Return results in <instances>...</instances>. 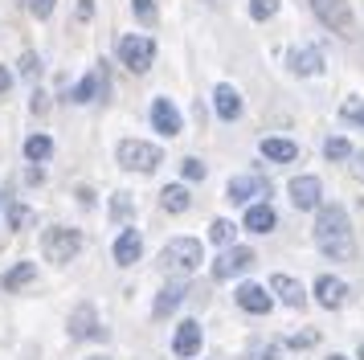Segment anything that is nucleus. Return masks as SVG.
Masks as SVG:
<instances>
[{
	"instance_id": "nucleus-34",
	"label": "nucleus",
	"mask_w": 364,
	"mask_h": 360,
	"mask_svg": "<svg viewBox=\"0 0 364 360\" xmlns=\"http://www.w3.org/2000/svg\"><path fill=\"white\" fill-rule=\"evenodd\" d=\"M25 9L37 16V21H46V16H53V9H58V0H25Z\"/></svg>"
},
{
	"instance_id": "nucleus-28",
	"label": "nucleus",
	"mask_w": 364,
	"mask_h": 360,
	"mask_svg": "<svg viewBox=\"0 0 364 360\" xmlns=\"http://www.w3.org/2000/svg\"><path fill=\"white\" fill-rule=\"evenodd\" d=\"M132 13H135V21H139V25H148V29L156 25V16H160V13H156V0H132Z\"/></svg>"
},
{
	"instance_id": "nucleus-31",
	"label": "nucleus",
	"mask_w": 364,
	"mask_h": 360,
	"mask_svg": "<svg viewBox=\"0 0 364 360\" xmlns=\"http://www.w3.org/2000/svg\"><path fill=\"white\" fill-rule=\"evenodd\" d=\"M274 13H279V0H250V16L254 21H270Z\"/></svg>"
},
{
	"instance_id": "nucleus-37",
	"label": "nucleus",
	"mask_w": 364,
	"mask_h": 360,
	"mask_svg": "<svg viewBox=\"0 0 364 360\" xmlns=\"http://www.w3.org/2000/svg\"><path fill=\"white\" fill-rule=\"evenodd\" d=\"M348 164H352V176L364 184V152H352V160H348Z\"/></svg>"
},
{
	"instance_id": "nucleus-22",
	"label": "nucleus",
	"mask_w": 364,
	"mask_h": 360,
	"mask_svg": "<svg viewBox=\"0 0 364 360\" xmlns=\"http://www.w3.org/2000/svg\"><path fill=\"white\" fill-rule=\"evenodd\" d=\"M184 291H188L184 282H168L164 291L156 295V307H151V315H156V319H168V315L184 303Z\"/></svg>"
},
{
	"instance_id": "nucleus-33",
	"label": "nucleus",
	"mask_w": 364,
	"mask_h": 360,
	"mask_svg": "<svg viewBox=\"0 0 364 360\" xmlns=\"http://www.w3.org/2000/svg\"><path fill=\"white\" fill-rule=\"evenodd\" d=\"M9 221H13V229H25L29 221H33V209H29V205H17V201H13V205H9Z\"/></svg>"
},
{
	"instance_id": "nucleus-2",
	"label": "nucleus",
	"mask_w": 364,
	"mask_h": 360,
	"mask_svg": "<svg viewBox=\"0 0 364 360\" xmlns=\"http://www.w3.org/2000/svg\"><path fill=\"white\" fill-rule=\"evenodd\" d=\"M86 238L78 233V229L70 226H50L46 233H41V254L53 262V266H66V262H74L78 254H82Z\"/></svg>"
},
{
	"instance_id": "nucleus-43",
	"label": "nucleus",
	"mask_w": 364,
	"mask_h": 360,
	"mask_svg": "<svg viewBox=\"0 0 364 360\" xmlns=\"http://www.w3.org/2000/svg\"><path fill=\"white\" fill-rule=\"evenodd\" d=\"M86 360H111V356H86Z\"/></svg>"
},
{
	"instance_id": "nucleus-18",
	"label": "nucleus",
	"mask_w": 364,
	"mask_h": 360,
	"mask_svg": "<svg viewBox=\"0 0 364 360\" xmlns=\"http://www.w3.org/2000/svg\"><path fill=\"white\" fill-rule=\"evenodd\" d=\"M270 291L279 295L287 307H295V311L307 303V291H303V282H299V278H291V275H270Z\"/></svg>"
},
{
	"instance_id": "nucleus-3",
	"label": "nucleus",
	"mask_w": 364,
	"mask_h": 360,
	"mask_svg": "<svg viewBox=\"0 0 364 360\" xmlns=\"http://www.w3.org/2000/svg\"><path fill=\"white\" fill-rule=\"evenodd\" d=\"M115 160L119 168H127V172H156L160 168V160H164V152L156 144H148V139H123V144L115 147Z\"/></svg>"
},
{
	"instance_id": "nucleus-4",
	"label": "nucleus",
	"mask_w": 364,
	"mask_h": 360,
	"mask_svg": "<svg viewBox=\"0 0 364 360\" xmlns=\"http://www.w3.org/2000/svg\"><path fill=\"white\" fill-rule=\"evenodd\" d=\"M200 258H205L200 238H172L164 245V270H172V275H193V270H200Z\"/></svg>"
},
{
	"instance_id": "nucleus-12",
	"label": "nucleus",
	"mask_w": 364,
	"mask_h": 360,
	"mask_svg": "<svg viewBox=\"0 0 364 360\" xmlns=\"http://www.w3.org/2000/svg\"><path fill=\"white\" fill-rule=\"evenodd\" d=\"M151 127L160 131V135H168V139L184 131V119H181V111H176L172 98H156V102H151Z\"/></svg>"
},
{
	"instance_id": "nucleus-42",
	"label": "nucleus",
	"mask_w": 364,
	"mask_h": 360,
	"mask_svg": "<svg viewBox=\"0 0 364 360\" xmlns=\"http://www.w3.org/2000/svg\"><path fill=\"white\" fill-rule=\"evenodd\" d=\"M356 356H360V360H364V344H360V348H356Z\"/></svg>"
},
{
	"instance_id": "nucleus-14",
	"label": "nucleus",
	"mask_w": 364,
	"mask_h": 360,
	"mask_svg": "<svg viewBox=\"0 0 364 360\" xmlns=\"http://www.w3.org/2000/svg\"><path fill=\"white\" fill-rule=\"evenodd\" d=\"M200 340H205V332H200L197 319H184L181 327H176V336H172V352L184 360H193L200 356Z\"/></svg>"
},
{
	"instance_id": "nucleus-30",
	"label": "nucleus",
	"mask_w": 364,
	"mask_h": 360,
	"mask_svg": "<svg viewBox=\"0 0 364 360\" xmlns=\"http://www.w3.org/2000/svg\"><path fill=\"white\" fill-rule=\"evenodd\" d=\"M233 229H237L233 221H225V217H217L213 226H209V238H213L217 245H230V242H233Z\"/></svg>"
},
{
	"instance_id": "nucleus-16",
	"label": "nucleus",
	"mask_w": 364,
	"mask_h": 360,
	"mask_svg": "<svg viewBox=\"0 0 364 360\" xmlns=\"http://www.w3.org/2000/svg\"><path fill=\"white\" fill-rule=\"evenodd\" d=\"M274 226H279V213L270 209V201H258V205H250L246 217H242V229H250V233H270Z\"/></svg>"
},
{
	"instance_id": "nucleus-35",
	"label": "nucleus",
	"mask_w": 364,
	"mask_h": 360,
	"mask_svg": "<svg viewBox=\"0 0 364 360\" xmlns=\"http://www.w3.org/2000/svg\"><path fill=\"white\" fill-rule=\"evenodd\" d=\"M21 74H25V78H37V74H41V58H37V53H21Z\"/></svg>"
},
{
	"instance_id": "nucleus-20",
	"label": "nucleus",
	"mask_w": 364,
	"mask_h": 360,
	"mask_svg": "<svg viewBox=\"0 0 364 360\" xmlns=\"http://www.w3.org/2000/svg\"><path fill=\"white\" fill-rule=\"evenodd\" d=\"M258 152H262L266 160H274V164L299 160V144H295V139H282V135H266L262 144H258Z\"/></svg>"
},
{
	"instance_id": "nucleus-19",
	"label": "nucleus",
	"mask_w": 364,
	"mask_h": 360,
	"mask_svg": "<svg viewBox=\"0 0 364 360\" xmlns=\"http://www.w3.org/2000/svg\"><path fill=\"white\" fill-rule=\"evenodd\" d=\"M213 107H217V119H225V123H233L237 115H242V95H237V86H230V82H221L213 90Z\"/></svg>"
},
{
	"instance_id": "nucleus-13",
	"label": "nucleus",
	"mask_w": 364,
	"mask_h": 360,
	"mask_svg": "<svg viewBox=\"0 0 364 360\" xmlns=\"http://www.w3.org/2000/svg\"><path fill=\"white\" fill-rule=\"evenodd\" d=\"M315 303L328 311H340L348 303V282L344 278H331V275H319L315 278Z\"/></svg>"
},
{
	"instance_id": "nucleus-29",
	"label": "nucleus",
	"mask_w": 364,
	"mask_h": 360,
	"mask_svg": "<svg viewBox=\"0 0 364 360\" xmlns=\"http://www.w3.org/2000/svg\"><path fill=\"white\" fill-rule=\"evenodd\" d=\"M340 115H344L348 123H356V127H364V98H344V107H340Z\"/></svg>"
},
{
	"instance_id": "nucleus-38",
	"label": "nucleus",
	"mask_w": 364,
	"mask_h": 360,
	"mask_svg": "<svg viewBox=\"0 0 364 360\" xmlns=\"http://www.w3.org/2000/svg\"><path fill=\"white\" fill-rule=\"evenodd\" d=\"M95 16V0H78V21H90Z\"/></svg>"
},
{
	"instance_id": "nucleus-24",
	"label": "nucleus",
	"mask_w": 364,
	"mask_h": 360,
	"mask_svg": "<svg viewBox=\"0 0 364 360\" xmlns=\"http://www.w3.org/2000/svg\"><path fill=\"white\" fill-rule=\"evenodd\" d=\"M160 205H164L168 213H184L193 205V196H188L184 184H164V189H160Z\"/></svg>"
},
{
	"instance_id": "nucleus-44",
	"label": "nucleus",
	"mask_w": 364,
	"mask_h": 360,
	"mask_svg": "<svg viewBox=\"0 0 364 360\" xmlns=\"http://www.w3.org/2000/svg\"><path fill=\"white\" fill-rule=\"evenodd\" d=\"M328 360H344V356H328Z\"/></svg>"
},
{
	"instance_id": "nucleus-10",
	"label": "nucleus",
	"mask_w": 364,
	"mask_h": 360,
	"mask_svg": "<svg viewBox=\"0 0 364 360\" xmlns=\"http://www.w3.org/2000/svg\"><path fill=\"white\" fill-rule=\"evenodd\" d=\"M270 193V184H266L262 176H254V172H246V176H230V184H225V196H230L233 205H250L254 196H266Z\"/></svg>"
},
{
	"instance_id": "nucleus-8",
	"label": "nucleus",
	"mask_w": 364,
	"mask_h": 360,
	"mask_svg": "<svg viewBox=\"0 0 364 360\" xmlns=\"http://www.w3.org/2000/svg\"><path fill=\"white\" fill-rule=\"evenodd\" d=\"M315 16L328 25V29H336L340 37H348L352 33V9H348V0H311Z\"/></svg>"
},
{
	"instance_id": "nucleus-26",
	"label": "nucleus",
	"mask_w": 364,
	"mask_h": 360,
	"mask_svg": "<svg viewBox=\"0 0 364 360\" xmlns=\"http://www.w3.org/2000/svg\"><path fill=\"white\" fill-rule=\"evenodd\" d=\"M132 217H135L132 193H115V196H111V221H115V226H127Z\"/></svg>"
},
{
	"instance_id": "nucleus-9",
	"label": "nucleus",
	"mask_w": 364,
	"mask_h": 360,
	"mask_svg": "<svg viewBox=\"0 0 364 360\" xmlns=\"http://www.w3.org/2000/svg\"><path fill=\"white\" fill-rule=\"evenodd\" d=\"M102 324H99V307L95 303H78L70 311V340H99Z\"/></svg>"
},
{
	"instance_id": "nucleus-25",
	"label": "nucleus",
	"mask_w": 364,
	"mask_h": 360,
	"mask_svg": "<svg viewBox=\"0 0 364 360\" xmlns=\"http://www.w3.org/2000/svg\"><path fill=\"white\" fill-rule=\"evenodd\" d=\"M53 156V139L50 135H29L25 139V160L29 164H46Z\"/></svg>"
},
{
	"instance_id": "nucleus-11",
	"label": "nucleus",
	"mask_w": 364,
	"mask_h": 360,
	"mask_svg": "<svg viewBox=\"0 0 364 360\" xmlns=\"http://www.w3.org/2000/svg\"><path fill=\"white\" fill-rule=\"evenodd\" d=\"M233 299H237V307L250 311V315H266V311L274 307V295L266 291L262 282H242V287L233 291Z\"/></svg>"
},
{
	"instance_id": "nucleus-32",
	"label": "nucleus",
	"mask_w": 364,
	"mask_h": 360,
	"mask_svg": "<svg viewBox=\"0 0 364 360\" xmlns=\"http://www.w3.org/2000/svg\"><path fill=\"white\" fill-rule=\"evenodd\" d=\"M205 172H209V168H205L197 156H184V160H181V176L184 180H205Z\"/></svg>"
},
{
	"instance_id": "nucleus-40",
	"label": "nucleus",
	"mask_w": 364,
	"mask_h": 360,
	"mask_svg": "<svg viewBox=\"0 0 364 360\" xmlns=\"http://www.w3.org/2000/svg\"><path fill=\"white\" fill-rule=\"evenodd\" d=\"M78 205L90 209V205H95V189H78Z\"/></svg>"
},
{
	"instance_id": "nucleus-5",
	"label": "nucleus",
	"mask_w": 364,
	"mask_h": 360,
	"mask_svg": "<svg viewBox=\"0 0 364 360\" xmlns=\"http://www.w3.org/2000/svg\"><path fill=\"white\" fill-rule=\"evenodd\" d=\"M119 62L127 65L132 74H148L151 62H156V41L151 37H144V33H127V37H119Z\"/></svg>"
},
{
	"instance_id": "nucleus-21",
	"label": "nucleus",
	"mask_w": 364,
	"mask_h": 360,
	"mask_svg": "<svg viewBox=\"0 0 364 360\" xmlns=\"http://www.w3.org/2000/svg\"><path fill=\"white\" fill-rule=\"evenodd\" d=\"M99 95H107V74H102V70H90V74L70 90V102H95Z\"/></svg>"
},
{
	"instance_id": "nucleus-7",
	"label": "nucleus",
	"mask_w": 364,
	"mask_h": 360,
	"mask_svg": "<svg viewBox=\"0 0 364 360\" xmlns=\"http://www.w3.org/2000/svg\"><path fill=\"white\" fill-rule=\"evenodd\" d=\"M250 266H254V250H250V245H225L221 258L213 262V278L225 282V278L242 275V270H250Z\"/></svg>"
},
{
	"instance_id": "nucleus-23",
	"label": "nucleus",
	"mask_w": 364,
	"mask_h": 360,
	"mask_svg": "<svg viewBox=\"0 0 364 360\" xmlns=\"http://www.w3.org/2000/svg\"><path fill=\"white\" fill-rule=\"evenodd\" d=\"M33 278H37L33 262H17V266H9V270L0 275V291H21V287H29Z\"/></svg>"
},
{
	"instance_id": "nucleus-39",
	"label": "nucleus",
	"mask_w": 364,
	"mask_h": 360,
	"mask_svg": "<svg viewBox=\"0 0 364 360\" xmlns=\"http://www.w3.org/2000/svg\"><path fill=\"white\" fill-rule=\"evenodd\" d=\"M9 90H13V74H9V70L0 65V98L9 95Z\"/></svg>"
},
{
	"instance_id": "nucleus-17",
	"label": "nucleus",
	"mask_w": 364,
	"mask_h": 360,
	"mask_svg": "<svg viewBox=\"0 0 364 360\" xmlns=\"http://www.w3.org/2000/svg\"><path fill=\"white\" fill-rule=\"evenodd\" d=\"M139 258H144V238H139V229H123L115 238V262L119 266H135Z\"/></svg>"
},
{
	"instance_id": "nucleus-27",
	"label": "nucleus",
	"mask_w": 364,
	"mask_h": 360,
	"mask_svg": "<svg viewBox=\"0 0 364 360\" xmlns=\"http://www.w3.org/2000/svg\"><path fill=\"white\" fill-rule=\"evenodd\" d=\"M323 156H328V160H352V144H348L344 135H328Z\"/></svg>"
},
{
	"instance_id": "nucleus-41",
	"label": "nucleus",
	"mask_w": 364,
	"mask_h": 360,
	"mask_svg": "<svg viewBox=\"0 0 364 360\" xmlns=\"http://www.w3.org/2000/svg\"><path fill=\"white\" fill-rule=\"evenodd\" d=\"M258 360H279V352H262V356H258Z\"/></svg>"
},
{
	"instance_id": "nucleus-1",
	"label": "nucleus",
	"mask_w": 364,
	"mask_h": 360,
	"mask_svg": "<svg viewBox=\"0 0 364 360\" xmlns=\"http://www.w3.org/2000/svg\"><path fill=\"white\" fill-rule=\"evenodd\" d=\"M315 245L319 254L331 262H348L356 254V242H352V226H348V209L344 205H319L315 209Z\"/></svg>"
},
{
	"instance_id": "nucleus-6",
	"label": "nucleus",
	"mask_w": 364,
	"mask_h": 360,
	"mask_svg": "<svg viewBox=\"0 0 364 360\" xmlns=\"http://www.w3.org/2000/svg\"><path fill=\"white\" fill-rule=\"evenodd\" d=\"M287 193H291V205H295L299 213H311V209L323 205V180L307 172V176L291 180V184H287Z\"/></svg>"
},
{
	"instance_id": "nucleus-36",
	"label": "nucleus",
	"mask_w": 364,
	"mask_h": 360,
	"mask_svg": "<svg viewBox=\"0 0 364 360\" xmlns=\"http://www.w3.org/2000/svg\"><path fill=\"white\" fill-rule=\"evenodd\" d=\"M315 340H319L315 332H295V336H291V348H311Z\"/></svg>"
},
{
	"instance_id": "nucleus-15",
	"label": "nucleus",
	"mask_w": 364,
	"mask_h": 360,
	"mask_svg": "<svg viewBox=\"0 0 364 360\" xmlns=\"http://www.w3.org/2000/svg\"><path fill=\"white\" fill-rule=\"evenodd\" d=\"M287 62H291V70H295V74H303V78L323 74V53H319L315 46H295L291 53H287Z\"/></svg>"
}]
</instances>
